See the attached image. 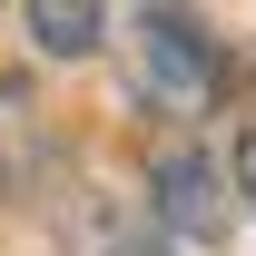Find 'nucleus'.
I'll return each instance as SVG.
<instances>
[{
    "mask_svg": "<svg viewBox=\"0 0 256 256\" xmlns=\"http://www.w3.org/2000/svg\"><path fill=\"white\" fill-rule=\"evenodd\" d=\"M20 30H30L50 60H89L98 30H108V10H89V0H30V10H20Z\"/></svg>",
    "mask_w": 256,
    "mask_h": 256,
    "instance_id": "nucleus-3",
    "label": "nucleus"
},
{
    "mask_svg": "<svg viewBox=\"0 0 256 256\" xmlns=\"http://www.w3.org/2000/svg\"><path fill=\"white\" fill-rule=\"evenodd\" d=\"M236 188L256 197V128H246V138H236Z\"/></svg>",
    "mask_w": 256,
    "mask_h": 256,
    "instance_id": "nucleus-4",
    "label": "nucleus"
},
{
    "mask_svg": "<svg viewBox=\"0 0 256 256\" xmlns=\"http://www.w3.org/2000/svg\"><path fill=\"white\" fill-rule=\"evenodd\" d=\"M128 60H138V98L158 118H197L217 98V40L188 10H138L128 20Z\"/></svg>",
    "mask_w": 256,
    "mask_h": 256,
    "instance_id": "nucleus-1",
    "label": "nucleus"
},
{
    "mask_svg": "<svg viewBox=\"0 0 256 256\" xmlns=\"http://www.w3.org/2000/svg\"><path fill=\"white\" fill-rule=\"evenodd\" d=\"M108 256H168V246H158V236H118Z\"/></svg>",
    "mask_w": 256,
    "mask_h": 256,
    "instance_id": "nucleus-5",
    "label": "nucleus"
},
{
    "mask_svg": "<svg viewBox=\"0 0 256 256\" xmlns=\"http://www.w3.org/2000/svg\"><path fill=\"white\" fill-rule=\"evenodd\" d=\"M158 226L178 236V246H217L226 236V178L197 158V148L158 158Z\"/></svg>",
    "mask_w": 256,
    "mask_h": 256,
    "instance_id": "nucleus-2",
    "label": "nucleus"
}]
</instances>
